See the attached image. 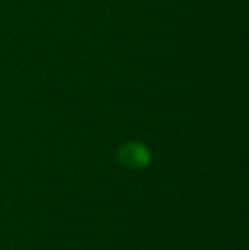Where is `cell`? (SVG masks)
<instances>
[{
	"instance_id": "obj_1",
	"label": "cell",
	"mask_w": 249,
	"mask_h": 250,
	"mask_svg": "<svg viewBox=\"0 0 249 250\" xmlns=\"http://www.w3.org/2000/svg\"><path fill=\"white\" fill-rule=\"evenodd\" d=\"M119 160L128 168L141 170L150 164L151 154L148 148L139 142H125L119 148Z\"/></svg>"
}]
</instances>
